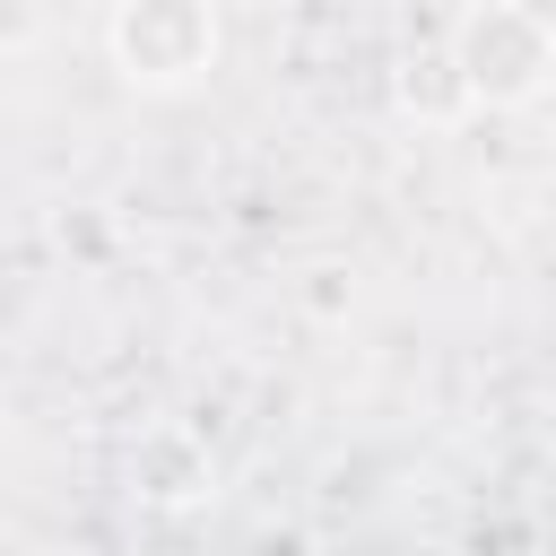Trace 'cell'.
Instances as JSON below:
<instances>
[{"mask_svg": "<svg viewBox=\"0 0 556 556\" xmlns=\"http://www.w3.org/2000/svg\"><path fill=\"white\" fill-rule=\"evenodd\" d=\"M452 52L486 113H521L556 87V26L530 0H469L452 17Z\"/></svg>", "mask_w": 556, "mask_h": 556, "instance_id": "6da1fadb", "label": "cell"}, {"mask_svg": "<svg viewBox=\"0 0 556 556\" xmlns=\"http://www.w3.org/2000/svg\"><path fill=\"white\" fill-rule=\"evenodd\" d=\"M217 0H113L104 17V52L139 96H182L217 70Z\"/></svg>", "mask_w": 556, "mask_h": 556, "instance_id": "7a4b0ae2", "label": "cell"}, {"mask_svg": "<svg viewBox=\"0 0 556 556\" xmlns=\"http://www.w3.org/2000/svg\"><path fill=\"white\" fill-rule=\"evenodd\" d=\"M122 486H130L148 513H191V504L217 495V452H208L200 426L156 417V426L130 434V452H122Z\"/></svg>", "mask_w": 556, "mask_h": 556, "instance_id": "3957f363", "label": "cell"}, {"mask_svg": "<svg viewBox=\"0 0 556 556\" xmlns=\"http://www.w3.org/2000/svg\"><path fill=\"white\" fill-rule=\"evenodd\" d=\"M391 104L408 122H426V130H452L460 113H478V96L460 78V52H452V26L443 35H408L391 52Z\"/></svg>", "mask_w": 556, "mask_h": 556, "instance_id": "277c9868", "label": "cell"}, {"mask_svg": "<svg viewBox=\"0 0 556 556\" xmlns=\"http://www.w3.org/2000/svg\"><path fill=\"white\" fill-rule=\"evenodd\" d=\"M235 556H330V547H321V530H304V521H269V530H252Z\"/></svg>", "mask_w": 556, "mask_h": 556, "instance_id": "5b68a950", "label": "cell"}]
</instances>
